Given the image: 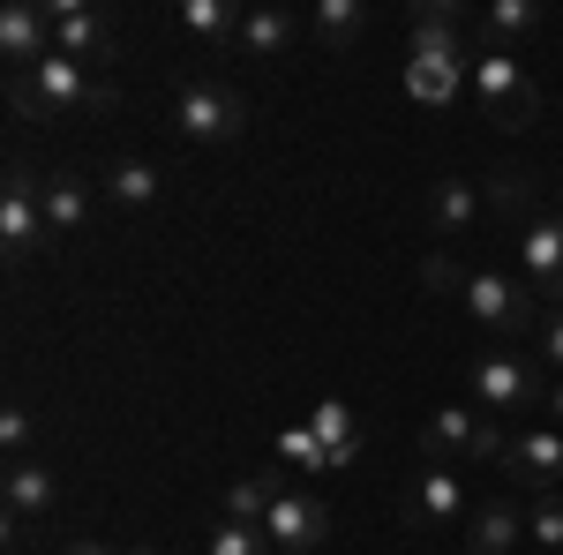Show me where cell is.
Instances as JSON below:
<instances>
[{
  "label": "cell",
  "mask_w": 563,
  "mask_h": 555,
  "mask_svg": "<svg viewBox=\"0 0 563 555\" xmlns=\"http://www.w3.org/2000/svg\"><path fill=\"white\" fill-rule=\"evenodd\" d=\"M526 541V511L519 503H481L466 518V555H511Z\"/></svg>",
  "instance_id": "cell-17"
},
{
  "label": "cell",
  "mask_w": 563,
  "mask_h": 555,
  "mask_svg": "<svg viewBox=\"0 0 563 555\" xmlns=\"http://www.w3.org/2000/svg\"><path fill=\"white\" fill-rule=\"evenodd\" d=\"M211 555H271V533H263V525H233V518H218Z\"/></svg>",
  "instance_id": "cell-29"
},
{
  "label": "cell",
  "mask_w": 563,
  "mask_h": 555,
  "mask_svg": "<svg viewBox=\"0 0 563 555\" xmlns=\"http://www.w3.org/2000/svg\"><path fill=\"white\" fill-rule=\"evenodd\" d=\"M459 300H466V315H474V323L504 331V338L541 331V300H533V286L511 278V270H466V278H459Z\"/></svg>",
  "instance_id": "cell-3"
},
{
  "label": "cell",
  "mask_w": 563,
  "mask_h": 555,
  "mask_svg": "<svg viewBox=\"0 0 563 555\" xmlns=\"http://www.w3.org/2000/svg\"><path fill=\"white\" fill-rule=\"evenodd\" d=\"M466 84H474L481 113L496 121V129L526 135L541 121V84L519 68V53H496V45H474V68H466Z\"/></svg>",
  "instance_id": "cell-2"
},
{
  "label": "cell",
  "mask_w": 563,
  "mask_h": 555,
  "mask_svg": "<svg viewBox=\"0 0 563 555\" xmlns=\"http://www.w3.org/2000/svg\"><path fill=\"white\" fill-rule=\"evenodd\" d=\"M158 196H166V173L151 166V158H113L106 166V203L113 211H151Z\"/></svg>",
  "instance_id": "cell-16"
},
{
  "label": "cell",
  "mask_w": 563,
  "mask_h": 555,
  "mask_svg": "<svg viewBox=\"0 0 563 555\" xmlns=\"http://www.w3.org/2000/svg\"><path fill=\"white\" fill-rule=\"evenodd\" d=\"M68 555H158V548H106V541H76Z\"/></svg>",
  "instance_id": "cell-32"
},
{
  "label": "cell",
  "mask_w": 563,
  "mask_h": 555,
  "mask_svg": "<svg viewBox=\"0 0 563 555\" xmlns=\"http://www.w3.org/2000/svg\"><path fill=\"white\" fill-rule=\"evenodd\" d=\"M263 533H271V548H286V555L323 548V541H331V503L308 496V488H278V503H271V518H263Z\"/></svg>",
  "instance_id": "cell-11"
},
{
  "label": "cell",
  "mask_w": 563,
  "mask_h": 555,
  "mask_svg": "<svg viewBox=\"0 0 563 555\" xmlns=\"http://www.w3.org/2000/svg\"><path fill=\"white\" fill-rule=\"evenodd\" d=\"M0 503H8V548H31V525H45V518H53L60 480L23 458V466H8V480H0Z\"/></svg>",
  "instance_id": "cell-10"
},
{
  "label": "cell",
  "mask_w": 563,
  "mask_h": 555,
  "mask_svg": "<svg viewBox=\"0 0 563 555\" xmlns=\"http://www.w3.org/2000/svg\"><path fill=\"white\" fill-rule=\"evenodd\" d=\"M174 129L188 143H233V135L249 129V98L233 84H211V76H196V84L174 90Z\"/></svg>",
  "instance_id": "cell-6"
},
{
  "label": "cell",
  "mask_w": 563,
  "mask_h": 555,
  "mask_svg": "<svg viewBox=\"0 0 563 555\" xmlns=\"http://www.w3.org/2000/svg\"><path fill=\"white\" fill-rule=\"evenodd\" d=\"M31 435H38V421H31L23 406H8V413H0V443H8V458H15V466H23V451H31Z\"/></svg>",
  "instance_id": "cell-31"
},
{
  "label": "cell",
  "mask_w": 563,
  "mask_h": 555,
  "mask_svg": "<svg viewBox=\"0 0 563 555\" xmlns=\"http://www.w3.org/2000/svg\"><path fill=\"white\" fill-rule=\"evenodd\" d=\"M481 218V188L474 180H435V196H429V225L451 241V233H466Z\"/></svg>",
  "instance_id": "cell-21"
},
{
  "label": "cell",
  "mask_w": 563,
  "mask_h": 555,
  "mask_svg": "<svg viewBox=\"0 0 563 555\" xmlns=\"http://www.w3.org/2000/svg\"><path fill=\"white\" fill-rule=\"evenodd\" d=\"M45 241V180L38 173H8V188H0V248H8V263H23V256H38Z\"/></svg>",
  "instance_id": "cell-8"
},
{
  "label": "cell",
  "mask_w": 563,
  "mask_h": 555,
  "mask_svg": "<svg viewBox=\"0 0 563 555\" xmlns=\"http://www.w3.org/2000/svg\"><path fill=\"white\" fill-rule=\"evenodd\" d=\"M504 473L526 480L533 496H556L563 488V428H519L504 443Z\"/></svg>",
  "instance_id": "cell-12"
},
{
  "label": "cell",
  "mask_w": 563,
  "mask_h": 555,
  "mask_svg": "<svg viewBox=\"0 0 563 555\" xmlns=\"http://www.w3.org/2000/svg\"><path fill=\"white\" fill-rule=\"evenodd\" d=\"M113 98L121 90L106 76H90L84 60H68V53H45V60L8 76V106L23 121H84V113H113Z\"/></svg>",
  "instance_id": "cell-1"
},
{
  "label": "cell",
  "mask_w": 563,
  "mask_h": 555,
  "mask_svg": "<svg viewBox=\"0 0 563 555\" xmlns=\"http://www.w3.org/2000/svg\"><path fill=\"white\" fill-rule=\"evenodd\" d=\"M361 31H368V8L361 0H316V38H323V53H346Z\"/></svg>",
  "instance_id": "cell-25"
},
{
  "label": "cell",
  "mask_w": 563,
  "mask_h": 555,
  "mask_svg": "<svg viewBox=\"0 0 563 555\" xmlns=\"http://www.w3.org/2000/svg\"><path fill=\"white\" fill-rule=\"evenodd\" d=\"M278 488H294V480H286V466L241 473V480L225 488V518H233V525H263V518H271V503H278Z\"/></svg>",
  "instance_id": "cell-18"
},
{
  "label": "cell",
  "mask_w": 563,
  "mask_h": 555,
  "mask_svg": "<svg viewBox=\"0 0 563 555\" xmlns=\"http://www.w3.org/2000/svg\"><path fill=\"white\" fill-rule=\"evenodd\" d=\"M308 428H316V443L331 451V473L361 458V421H353V406H346V398H323V406L308 413Z\"/></svg>",
  "instance_id": "cell-19"
},
{
  "label": "cell",
  "mask_w": 563,
  "mask_h": 555,
  "mask_svg": "<svg viewBox=\"0 0 563 555\" xmlns=\"http://www.w3.org/2000/svg\"><path fill=\"white\" fill-rule=\"evenodd\" d=\"M294 38H301V23H294L286 8H249V15H241V53H256V60L294 53Z\"/></svg>",
  "instance_id": "cell-20"
},
{
  "label": "cell",
  "mask_w": 563,
  "mask_h": 555,
  "mask_svg": "<svg viewBox=\"0 0 563 555\" xmlns=\"http://www.w3.org/2000/svg\"><path fill=\"white\" fill-rule=\"evenodd\" d=\"M549 421H556V428H563V384H556V390H549Z\"/></svg>",
  "instance_id": "cell-33"
},
{
  "label": "cell",
  "mask_w": 563,
  "mask_h": 555,
  "mask_svg": "<svg viewBox=\"0 0 563 555\" xmlns=\"http://www.w3.org/2000/svg\"><path fill=\"white\" fill-rule=\"evenodd\" d=\"M504 428L488 421L481 406H443V413H429V428H421V451H429V466H474V458H504Z\"/></svg>",
  "instance_id": "cell-5"
},
{
  "label": "cell",
  "mask_w": 563,
  "mask_h": 555,
  "mask_svg": "<svg viewBox=\"0 0 563 555\" xmlns=\"http://www.w3.org/2000/svg\"><path fill=\"white\" fill-rule=\"evenodd\" d=\"M519 278L541 308H563V218H526L519 225Z\"/></svg>",
  "instance_id": "cell-9"
},
{
  "label": "cell",
  "mask_w": 563,
  "mask_h": 555,
  "mask_svg": "<svg viewBox=\"0 0 563 555\" xmlns=\"http://www.w3.org/2000/svg\"><path fill=\"white\" fill-rule=\"evenodd\" d=\"M474 406L488 421H519L526 406H549V384H541V360L526 353H481L474 360Z\"/></svg>",
  "instance_id": "cell-4"
},
{
  "label": "cell",
  "mask_w": 563,
  "mask_h": 555,
  "mask_svg": "<svg viewBox=\"0 0 563 555\" xmlns=\"http://www.w3.org/2000/svg\"><path fill=\"white\" fill-rule=\"evenodd\" d=\"M45 53H53V15H45V0H8V8H0V60L31 68Z\"/></svg>",
  "instance_id": "cell-14"
},
{
  "label": "cell",
  "mask_w": 563,
  "mask_h": 555,
  "mask_svg": "<svg viewBox=\"0 0 563 555\" xmlns=\"http://www.w3.org/2000/svg\"><path fill=\"white\" fill-rule=\"evenodd\" d=\"M90 211H98V196H90L84 173H68V166L45 173V233H53V241H76L90 225Z\"/></svg>",
  "instance_id": "cell-15"
},
{
  "label": "cell",
  "mask_w": 563,
  "mask_h": 555,
  "mask_svg": "<svg viewBox=\"0 0 563 555\" xmlns=\"http://www.w3.org/2000/svg\"><path fill=\"white\" fill-rule=\"evenodd\" d=\"M45 15H53V53H68V60H113V23L84 8V0H45Z\"/></svg>",
  "instance_id": "cell-13"
},
{
  "label": "cell",
  "mask_w": 563,
  "mask_h": 555,
  "mask_svg": "<svg viewBox=\"0 0 563 555\" xmlns=\"http://www.w3.org/2000/svg\"><path fill=\"white\" fill-rule=\"evenodd\" d=\"M241 15H249V8H233V0H180V23H188L203 45L241 38Z\"/></svg>",
  "instance_id": "cell-23"
},
{
  "label": "cell",
  "mask_w": 563,
  "mask_h": 555,
  "mask_svg": "<svg viewBox=\"0 0 563 555\" xmlns=\"http://www.w3.org/2000/svg\"><path fill=\"white\" fill-rule=\"evenodd\" d=\"M533 360L563 376V308H541V331H533Z\"/></svg>",
  "instance_id": "cell-30"
},
{
  "label": "cell",
  "mask_w": 563,
  "mask_h": 555,
  "mask_svg": "<svg viewBox=\"0 0 563 555\" xmlns=\"http://www.w3.org/2000/svg\"><path fill=\"white\" fill-rule=\"evenodd\" d=\"M526 541L549 548V555H563V496H533V511H526Z\"/></svg>",
  "instance_id": "cell-28"
},
{
  "label": "cell",
  "mask_w": 563,
  "mask_h": 555,
  "mask_svg": "<svg viewBox=\"0 0 563 555\" xmlns=\"http://www.w3.org/2000/svg\"><path fill=\"white\" fill-rule=\"evenodd\" d=\"M526 31H541V8L533 0H496L481 15V45H496V53H511V38H526Z\"/></svg>",
  "instance_id": "cell-24"
},
{
  "label": "cell",
  "mask_w": 563,
  "mask_h": 555,
  "mask_svg": "<svg viewBox=\"0 0 563 555\" xmlns=\"http://www.w3.org/2000/svg\"><path fill=\"white\" fill-rule=\"evenodd\" d=\"M406 525L413 533H451V525H466V473L459 466H421L406 480Z\"/></svg>",
  "instance_id": "cell-7"
},
{
  "label": "cell",
  "mask_w": 563,
  "mask_h": 555,
  "mask_svg": "<svg viewBox=\"0 0 563 555\" xmlns=\"http://www.w3.org/2000/svg\"><path fill=\"white\" fill-rule=\"evenodd\" d=\"M488 203L511 218V225H526V218H541V180L519 173V166H496L488 173Z\"/></svg>",
  "instance_id": "cell-22"
},
{
  "label": "cell",
  "mask_w": 563,
  "mask_h": 555,
  "mask_svg": "<svg viewBox=\"0 0 563 555\" xmlns=\"http://www.w3.org/2000/svg\"><path fill=\"white\" fill-rule=\"evenodd\" d=\"M278 466H286V473H308V480H316V473H331V451L316 443V428H308V421H294L286 435H278Z\"/></svg>",
  "instance_id": "cell-27"
},
{
  "label": "cell",
  "mask_w": 563,
  "mask_h": 555,
  "mask_svg": "<svg viewBox=\"0 0 563 555\" xmlns=\"http://www.w3.org/2000/svg\"><path fill=\"white\" fill-rule=\"evenodd\" d=\"M466 84V68H443V60H406V98H421V106H451Z\"/></svg>",
  "instance_id": "cell-26"
}]
</instances>
